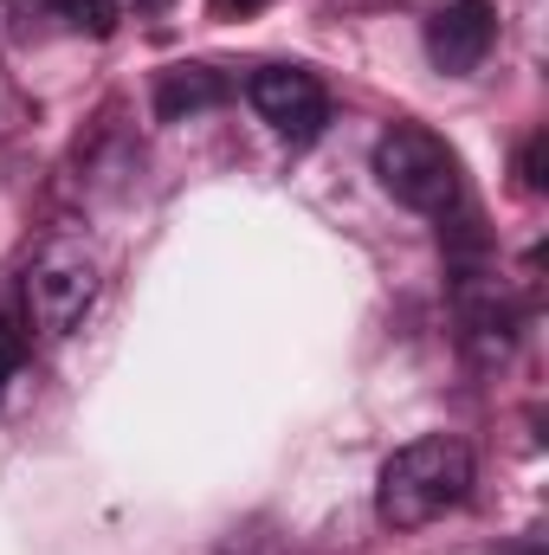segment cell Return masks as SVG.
Here are the masks:
<instances>
[{
  "label": "cell",
  "mask_w": 549,
  "mask_h": 555,
  "mask_svg": "<svg viewBox=\"0 0 549 555\" xmlns=\"http://www.w3.org/2000/svg\"><path fill=\"white\" fill-rule=\"evenodd\" d=\"M465 498H472V452L452 433H426V439L401 446L375 485V511L388 530H420V524L459 511Z\"/></svg>",
  "instance_id": "1"
},
{
  "label": "cell",
  "mask_w": 549,
  "mask_h": 555,
  "mask_svg": "<svg viewBox=\"0 0 549 555\" xmlns=\"http://www.w3.org/2000/svg\"><path fill=\"white\" fill-rule=\"evenodd\" d=\"M375 181H382L401 207L433 214V220H446V214L465 201V175H459L452 142L433 137V130H420V124H395L388 137L375 142Z\"/></svg>",
  "instance_id": "2"
},
{
  "label": "cell",
  "mask_w": 549,
  "mask_h": 555,
  "mask_svg": "<svg viewBox=\"0 0 549 555\" xmlns=\"http://www.w3.org/2000/svg\"><path fill=\"white\" fill-rule=\"evenodd\" d=\"M91 304H98V266L78 246H52L26 272V310H33V330L46 336H72Z\"/></svg>",
  "instance_id": "3"
},
{
  "label": "cell",
  "mask_w": 549,
  "mask_h": 555,
  "mask_svg": "<svg viewBox=\"0 0 549 555\" xmlns=\"http://www.w3.org/2000/svg\"><path fill=\"white\" fill-rule=\"evenodd\" d=\"M246 98H253V111H259L284 142H317L323 124H330V91H323L317 72H304V65H266V72H253Z\"/></svg>",
  "instance_id": "4"
},
{
  "label": "cell",
  "mask_w": 549,
  "mask_h": 555,
  "mask_svg": "<svg viewBox=\"0 0 549 555\" xmlns=\"http://www.w3.org/2000/svg\"><path fill=\"white\" fill-rule=\"evenodd\" d=\"M452 310H459V336H465L472 362H505L518 349V304L498 278L465 272L452 291Z\"/></svg>",
  "instance_id": "5"
},
{
  "label": "cell",
  "mask_w": 549,
  "mask_h": 555,
  "mask_svg": "<svg viewBox=\"0 0 549 555\" xmlns=\"http://www.w3.org/2000/svg\"><path fill=\"white\" fill-rule=\"evenodd\" d=\"M491 39H498V13H491V0H446V7L426 20V59H433L446 78L478 72L485 52H491Z\"/></svg>",
  "instance_id": "6"
},
{
  "label": "cell",
  "mask_w": 549,
  "mask_h": 555,
  "mask_svg": "<svg viewBox=\"0 0 549 555\" xmlns=\"http://www.w3.org/2000/svg\"><path fill=\"white\" fill-rule=\"evenodd\" d=\"M227 91H233V85H227L214 65H168V72L155 78V117H162V124L207 117V111L227 104Z\"/></svg>",
  "instance_id": "7"
},
{
  "label": "cell",
  "mask_w": 549,
  "mask_h": 555,
  "mask_svg": "<svg viewBox=\"0 0 549 555\" xmlns=\"http://www.w3.org/2000/svg\"><path fill=\"white\" fill-rule=\"evenodd\" d=\"M52 7H59V20L72 33H91V39L117 33V0H52Z\"/></svg>",
  "instance_id": "8"
},
{
  "label": "cell",
  "mask_w": 549,
  "mask_h": 555,
  "mask_svg": "<svg viewBox=\"0 0 549 555\" xmlns=\"http://www.w3.org/2000/svg\"><path fill=\"white\" fill-rule=\"evenodd\" d=\"M544 162H549V137L537 130V137H524V149H518V188L524 194H544Z\"/></svg>",
  "instance_id": "9"
},
{
  "label": "cell",
  "mask_w": 549,
  "mask_h": 555,
  "mask_svg": "<svg viewBox=\"0 0 549 555\" xmlns=\"http://www.w3.org/2000/svg\"><path fill=\"white\" fill-rule=\"evenodd\" d=\"M20 362H26V336H20V323L0 317V395H7V382L20 375Z\"/></svg>",
  "instance_id": "10"
},
{
  "label": "cell",
  "mask_w": 549,
  "mask_h": 555,
  "mask_svg": "<svg viewBox=\"0 0 549 555\" xmlns=\"http://www.w3.org/2000/svg\"><path fill=\"white\" fill-rule=\"evenodd\" d=\"M253 7H266V0H214V13H253Z\"/></svg>",
  "instance_id": "11"
}]
</instances>
